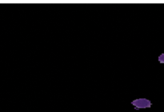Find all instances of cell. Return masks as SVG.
<instances>
[{
	"label": "cell",
	"instance_id": "cell-1",
	"mask_svg": "<svg viewBox=\"0 0 164 112\" xmlns=\"http://www.w3.org/2000/svg\"><path fill=\"white\" fill-rule=\"evenodd\" d=\"M159 61L164 63V55H162L159 57Z\"/></svg>",
	"mask_w": 164,
	"mask_h": 112
}]
</instances>
